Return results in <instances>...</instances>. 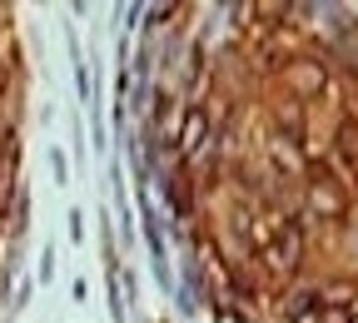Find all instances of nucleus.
<instances>
[{
	"label": "nucleus",
	"mask_w": 358,
	"mask_h": 323,
	"mask_svg": "<svg viewBox=\"0 0 358 323\" xmlns=\"http://www.w3.org/2000/svg\"><path fill=\"white\" fill-rule=\"evenodd\" d=\"M155 145L214 323H358V10L164 6Z\"/></svg>",
	"instance_id": "1"
}]
</instances>
